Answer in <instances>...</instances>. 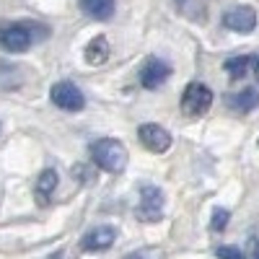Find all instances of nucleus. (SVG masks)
Listing matches in <instances>:
<instances>
[{"instance_id": "f257e3e1", "label": "nucleus", "mask_w": 259, "mask_h": 259, "mask_svg": "<svg viewBox=\"0 0 259 259\" xmlns=\"http://www.w3.org/2000/svg\"><path fill=\"white\" fill-rule=\"evenodd\" d=\"M89 153L91 161L101 168V171H109V174H122L127 168L130 153H127V145L122 140L114 138H99L89 145Z\"/></svg>"}, {"instance_id": "f03ea898", "label": "nucleus", "mask_w": 259, "mask_h": 259, "mask_svg": "<svg viewBox=\"0 0 259 259\" xmlns=\"http://www.w3.org/2000/svg\"><path fill=\"white\" fill-rule=\"evenodd\" d=\"M182 112L189 114V117H202L210 106H212V91L207 89L205 83H189L184 94H182Z\"/></svg>"}, {"instance_id": "7ed1b4c3", "label": "nucleus", "mask_w": 259, "mask_h": 259, "mask_svg": "<svg viewBox=\"0 0 259 259\" xmlns=\"http://www.w3.org/2000/svg\"><path fill=\"white\" fill-rule=\"evenodd\" d=\"M135 215H138V221H143V223L161 221V215H163V192L158 187H153V184H143Z\"/></svg>"}, {"instance_id": "20e7f679", "label": "nucleus", "mask_w": 259, "mask_h": 259, "mask_svg": "<svg viewBox=\"0 0 259 259\" xmlns=\"http://www.w3.org/2000/svg\"><path fill=\"white\" fill-rule=\"evenodd\" d=\"M34 24H8L0 26V47L8 52H26L34 45Z\"/></svg>"}, {"instance_id": "39448f33", "label": "nucleus", "mask_w": 259, "mask_h": 259, "mask_svg": "<svg viewBox=\"0 0 259 259\" xmlns=\"http://www.w3.org/2000/svg\"><path fill=\"white\" fill-rule=\"evenodd\" d=\"M52 104L57 106V109H65V112H80L85 106V96L83 91L78 89L75 83L70 80H60L52 85Z\"/></svg>"}, {"instance_id": "423d86ee", "label": "nucleus", "mask_w": 259, "mask_h": 259, "mask_svg": "<svg viewBox=\"0 0 259 259\" xmlns=\"http://www.w3.org/2000/svg\"><path fill=\"white\" fill-rule=\"evenodd\" d=\"M138 78H140L143 89L153 91V89H158L161 83H166V80L171 78V65H168L166 60H161V57H148V60L143 62Z\"/></svg>"}, {"instance_id": "0eeeda50", "label": "nucleus", "mask_w": 259, "mask_h": 259, "mask_svg": "<svg viewBox=\"0 0 259 259\" xmlns=\"http://www.w3.org/2000/svg\"><path fill=\"white\" fill-rule=\"evenodd\" d=\"M138 140L150 150V153H166L171 148V135L168 130L161 127V124H153V122H145L138 127Z\"/></svg>"}, {"instance_id": "6e6552de", "label": "nucleus", "mask_w": 259, "mask_h": 259, "mask_svg": "<svg viewBox=\"0 0 259 259\" xmlns=\"http://www.w3.org/2000/svg\"><path fill=\"white\" fill-rule=\"evenodd\" d=\"M223 26L239 34H249L256 26V11L251 6H236L223 13Z\"/></svg>"}, {"instance_id": "1a4fd4ad", "label": "nucleus", "mask_w": 259, "mask_h": 259, "mask_svg": "<svg viewBox=\"0 0 259 259\" xmlns=\"http://www.w3.org/2000/svg\"><path fill=\"white\" fill-rule=\"evenodd\" d=\"M114 239H117L114 226H96L80 239V249L83 251H106L114 246Z\"/></svg>"}, {"instance_id": "9d476101", "label": "nucleus", "mask_w": 259, "mask_h": 259, "mask_svg": "<svg viewBox=\"0 0 259 259\" xmlns=\"http://www.w3.org/2000/svg\"><path fill=\"white\" fill-rule=\"evenodd\" d=\"M78 6L89 18H96V21H109L117 11L114 0H78Z\"/></svg>"}, {"instance_id": "9b49d317", "label": "nucleus", "mask_w": 259, "mask_h": 259, "mask_svg": "<svg viewBox=\"0 0 259 259\" xmlns=\"http://www.w3.org/2000/svg\"><path fill=\"white\" fill-rule=\"evenodd\" d=\"M109 52H112V47H109V39H106L104 34L94 36L89 45H85V50H83L85 62L89 65H104L106 60H109Z\"/></svg>"}, {"instance_id": "f8f14e48", "label": "nucleus", "mask_w": 259, "mask_h": 259, "mask_svg": "<svg viewBox=\"0 0 259 259\" xmlns=\"http://www.w3.org/2000/svg\"><path fill=\"white\" fill-rule=\"evenodd\" d=\"M226 104L231 106L233 112L246 114V112H251V109H256V106H259V94L254 89H244L239 94H228L226 96Z\"/></svg>"}, {"instance_id": "ddd939ff", "label": "nucleus", "mask_w": 259, "mask_h": 259, "mask_svg": "<svg viewBox=\"0 0 259 259\" xmlns=\"http://www.w3.org/2000/svg\"><path fill=\"white\" fill-rule=\"evenodd\" d=\"M57 189V171L55 168H45L41 174L36 177V197L41 202H47L52 197V192Z\"/></svg>"}, {"instance_id": "4468645a", "label": "nucleus", "mask_w": 259, "mask_h": 259, "mask_svg": "<svg viewBox=\"0 0 259 259\" xmlns=\"http://www.w3.org/2000/svg\"><path fill=\"white\" fill-rule=\"evenodd\" d=\"M251 65H254V57H249V55H239V57L226 60V70H228V75H231L233 80H241V78L249 73Z\"/></svg>"}, {"instance_id": "2eb2a0df", "label": "nucleus", "mask_w": 259, "mask_h": 259, "mask_svg": "<svg viewBox=\"0 0 259 259\" xmlns=\"http://www.w3.org/2000/svg\"><path fill=\"white\" fill-rule=\"evenodd\" d=\"M228 221H231V212H228L226 207H215V210H212V218H210V231L223 233L226 226H228Z\"/></svg>"}, {"instance_id": "dca6fc26", "label": "nucleus", "mask_w": 259, "mask_h": 259, "mask_svg": "<svg viewBox=\"0 0 259 259\" xmlns=\"http://www.w3.org/2000/svg\"><path fill=\"white\" fill-rule=\"evenodd\" d=\"M124 259H163V251L158 246H143L133 254H127Z\"/></svg>"}, {"instance_id": "f3484780", "label": "nucleus", "mask_w": 259, "mask_h": 259, "mask_svg": "<svg viewBox=\"0 0 259 259\" xmlns=\"http://www.w3.org/2000/svg\"><path fill=\"white\" fill-rule=\"evenodd\" d=\"M73 179L80 182V184H91L94 182V171L85 166V163H75L73 166Z\"/></svg>"}, {"instance_id": "a211bd4d", "label": "nucleus", "mask_w": 259, "mask_h": 259, "mask_svg": "<svg viewBox=\"0 0 259 259\" xmlns=\"http://www.w3.org/2000/svg\"><path fill=\"white\" fill-rule=\"evenodd\" d=\"M215 256L218 259H246L239 246H218L215 249Z\"/></svg>"}, {"instance_id": "6ab92c4d", "label": "nucleus", "mask_w": 259, "mask_h": 259, "mask_svg": "<svg viewBox=\"0 0 259 259\" xmlns=\"http://www.w3.org/2000/svg\"><path fill=\"white\" fill-rule=\"evenodd\" d=\"M251 254H254V259H259V241L256 239L251 241Z\"/></svg>"}, {"instance_id": "aec40b11", "label": "nucleus", "mask_w": 259, "mask_h": 259, "mask_svg": "<svg viewBox=\"0 0 259 259\" xmlns=\"http://www.w3.org/2000/svg\"><path fill=\"white\" fill-rule=\"evenodd\" d=\"M251 68H254V75H256V80H259V57H254V65H251Z\"/></svg>"}]
</instances>
